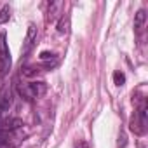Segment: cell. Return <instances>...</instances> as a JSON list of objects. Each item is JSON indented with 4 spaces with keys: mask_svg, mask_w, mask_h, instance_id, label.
<instances>
[{
    "mask_svg": "<svg viewBox=\"0 0 148 148\" xmlns=\"http://www.w3.org/2000/svg\"><path fill=\"white\" fill-rule=\"evenodd\" d=\"M18 92L26 99V101H32L35 98H40L47 92V84L45 82H30V84H25V86H19L18 87Z\"/></svg>",
    "mask_w": 148,
    "mask_h": 148,
    "instance_id": "cell-1",
    "label": "cell"
},
{
    "mask_svg": "<svg viewBox=\"0 0 148 148\" xmlns=\"http://www.w3.org/2000/svg\"><path fill=\"white\" fill-rule=\"evenodd\" d=\"M12 59H11V51L7 45V35L0 33V77H5L7 71L11 70Z\"/></svg>",
    "mask_w": 148,
    "mask_h": 148,
    "instance_id": "cell-2",
    "label": "cell"
},
{
    "mask_svg": "<svg viewBox=\"0 0 148 148\" xmlns=\"http://www.w3.org/2000/svg\"><path fill=\"white\" fill-rule=\"evenodd\" d=\"M146 129V101L143 99L139 108L134 112L132 120H131V131L136 134H143Z\"/></svg>",
    "mask_w": 148,
    "mask_h": 148,
    "instance_id": "cell-3",
    "label": "cell"
},
{
    "mask_svg": "<svg viewBox=\"0 0 148 148\" xmlns=\"http://www.w3.org/2000/svg\"><path fill=\"white\" fill-rule=\"evenodd\" d=\"M35 42H37V26L35 25H30L28 26V32H26V37H25V42H23V58H26L28 54H30V51L33 49V45H35Z\"/></svg>",
    "mask_w": 148,
    "mask_h": 148,
    "instance_id": "cell-4",
    "label": "cell"
},
{
    "mask_svg": "<svg viewBox=\"0 0 148 148\" xmlns=\"http://www.w3.org/2000/svg\"><path fill=\"white\" fill-rule=\"evenodd\" d=\"M11 105H12V94H11V89L5 86L0 91V120H4V115L9 112Z\"/></svg>",
    "mask_w": 148,
    "mask_h": 148,
    "instance_id": "cell-5",
    "label": "cell"
},
{
    "mask_svg": "<svg viewBox=\"0 0 148 148\" xmlns=\"http://www.w3.org/2000/svg\"><path fill=\"white\" fill-rule=\"evenodd\" d=\"M145 23H146V12H145V9H139V11L136 12V16H134V30H136L138 35L143 32Z\"/></svg>",
    "mask_w": 148,
    "mask_h": 148,
    "instance_id": "cell-6",
    "label": "cell"
},
{
    "mask_svg": "<svg viewBox=\"0 0 148 148\" xmlns=\"http://www.w3.org/2000/svg\"><path fill=\"white\" fill-rule=\"evenodd\" d=\"M61 7H63V2H52V4L49 5V11H47V19L54 21V19L58 18V12L61 11Z\"/></svg>",
    "mask_w": 148,
    "mask_h": 148,
    "instance_id": "cell-7",
    "label": "cell"
},
{
    "mask_svg": "<svg viewBox=\"0 0 148 148\" xmlns=\"http://www.w3.org/2000/svg\"><path fill=\"white\" fill-rule=\"evenodd\" d=\"M68 28H70V16L68 14H64V16H61V19L58 21V33H68Z\"/></svg>",
    "mask_w": 148,
    "mask_h": 148,
    "instance_id": "cell-8",
    "label": "cell"
},
{
    "mask_svg": "<svg viewBox=\"0 0 148 148\" xmlns=\"http://www.w3.org/2000/svg\"><path fill=\"white\" fill-rule=\"evenodd\" d=\"M11 19V7L9 5H4L2 9H0V25H4Z\"/></svg>",
    "mask_w": 148,
    "mask_h": 148,
    "instance_id": "cell-9",
    "label": "cell"
},
{
    "mask_svg": "<svg viewBox=\"0 0 148 148\" xmlns=\"http://www.w3.org/2000/svg\"><path fill=\"white\" fill-rule=\"evenodd\" d=\"M113 80H115V86H124L125 75H124L122 71H115V73H113Z\"/></svg>",
    "mask_w": 148,
    "mask_h": 148,
    "instance_id": "cell-10",
    "label": "cell"
},
{
    "mask_svg": "<svg viewBox=\"0 0 148 148\" xmlns=\"http://www.w3.org/2000/svg\"><path fill=\"white\" fill-rule=\"evenodd\" d=\"M51 59L56 61V54H54V52H49V51L40 52V61H49V63H51Z\"/></svg>",
    "mask_w": 148,
    "mask_h": 148,
    "instance_id": "cell-11",
    "label": "cell"
},
{
    "mask_svg": "<svg viewBox=\"0 0 148 148\" xmlns=\"http://www.w3.org/2000/svg\"><path fill=\"white\" fill-rule=\"evenodd\" d=\"M75 148H89V145H87L86 141H79V143L75 145Z\"/></svg>",
    "mask_w": 148,
    "mask_h": 148,
    "instance_id": "cell-12",
    "label": "cell"
}]
</instances>
